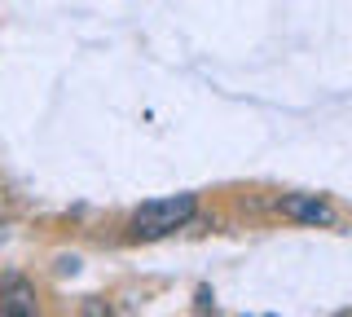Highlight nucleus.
<instances>
[{"instance_id": "obj_1", "label": "nucleus", "mask_w": 352, "mask_h": 317, "mask_svg": "<svg viewBox=\"0 0 352 317\" xmlns=\"http://www.w3.org/2000/svg\"><path fill=\"white\" fill-rule=\"evenodd\" d=\"M194 194H168V199H150L141 203L137 212H132V229H137L141 238H163L172 234V229H181L185 221L194 216Z\"/></svg>"}, {"instance_id": "obj_2", "label": "nucleus", "mask_w": 352, "mask_h": 317, "mask_svg": "<svg viewBox=\"0 0 352 317\" xmlns=\"http://www.w3.org/2000/svg\"><path fill=\"white\" fill-rule=\"evenodd\" d=\"M278 212L291 216V221H300V225H322V229L339 221V212L322 194H286V199H278Z\"/></svg>"}, {"instance_id": "obj_3", "label": "nucleus", "mask_w": 352, "mask_h": 317, "mask_svg": "<svg viewBox=\"0 0 352 317\" xmlns=\"http://www.w3.org/2000/svg\"><path fill=\"white\" fill-rule=\"evenodd\" d=\"M0 313L36 317V287H31L22 273H5V278H0Z\"/></svg>"}, {"instance_id": "obj_4", "label": "nucleus", "mask_w": 352, "mask_h": 317, "mask_svg": "<svg viewBox=\"0 0 352 317\" xmlns=\"http://www.w3.org/2000/svg\"><path fill=\"white\" fill-rule=\"evenodd\" d=\"M80 317H115V313H110V304H106V300H84Z\"/></svg>"}, {"instance_id": "obj_5", "label": "nucleus", "mask_w": 352, "mask_h": 317, "mask_svg": "<svg viewBox=\"0 0 352 317\" xmlns=\"http://www.w3.org/2000/svg\"><path fill=\"white\" fill-rule=\"evenodd\" d=\"M0 317H9V313H0Z\"/></svg>"}]
</instances>
